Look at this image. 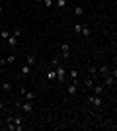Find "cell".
<instances>
[{"label": "cell", "mask_w": 117, "mask_h": 131, "mask_svg": "<svg viewBox=\"0 0 117 131\" xmlns=\"http://www.w3.org/2000/svg\"><path fill=\"white\" fill-rule=\"evenodd\" d=\"M16 108H18V110H22L23 114H31V112H33V102H29V100H25V102H20V100H18V102H16Z\"/></svg>", "instance_id": "cell-1"}, {"label": "cell", "mask_w": 117, "mask_h": 131, "mask_svg": "<svg viewBox=\"0 0 117 131\" xmlns=\"http://www.w3.org/2000/svg\"><path fill=\"white\" fill-rule=\"evenodd\" d=\"M55 71H57V78H55V80H59V82L67 80V69H64L59 61H57V65H55Z\"/></svg>", "instance_id": "cell-2"}, {"label": "cell", "mask_w": 117, "mask_h": 131, "mask_svg": "<svg viewBox=\"0 0 117 131\" xmlns=\"http://www.w3.org/2000/svg\"><path fill=\"white\" fill-rule=\"evenodd\" d=\"M115 74H117L115 71H113V74H109V72H107L106 77H103V80H101V84H103V86H107V88H113V86H115Z\"/></svg>", "instance_id": "cell-3"}, {"label": "cell", "mask_w": 117, "mask_h": 131, "mask_svg": "<svg viewBox=\"0 0 117 131\" xmlns=\"http://www.w3.org/2000/svg\"><path fill=\"white\" fill-rule=\"evenodd\" d=\"M88 102H90L92 106H96V108H100V106L103 104L101 96H98V94H92V96H88Z\"/></svg>", "instance_id": "cell-4"}, {"label": "cell", "mask_w": 117, "mask_h": 131, "mask_svg": "<svg viewBox=\"0 0 117 131\" xmlns=\"http://www.w3.org/2000/svg\"><path fill=\"white\" fill-rule=\"evenodd\" d=\"M103 84H101V82H94V86H92V90H94V94H98V96H101V94H103Z\"/></svg>", "instance_id": "cell-5"}, {"label": "cell", "mask_w": 117, "mask_h": 131, "mask_svg": "<svg viewBox=\"0 0 117 131\" xmlns=\"http://www.w3.org/2000/svg\"><path fill=\"white\" fill-rule=\"evenodd\" d=\"M61 55L64 57V59H68V57H70V45H68V43H62V45H61Z\"/></svg>", "instance_id": "cell-6"}, {"label": "cell", "mask_w": 117, "mask_h": 131, "mask_svg": "<svg viewBox=\"0 0 117 131\" xmlns=\"http://www.w3.org/2000/svg\"><path fill=\"white\" fill-rule=\"evenodd\" d=\"M78 88H80V82H78V80H76V82H72V84H70V86H68V88H67V92H68V94H70V96H74V94H76V92H78Z\"/></svg>", "instance_id": "cell-7"}, {"label": "cell", "mask_w": 117, "mask_h": 131, "mask_svg": "<svg viewBox=\"0 0 117 131\" xmlns=\"http://www.w3.org/2000/svg\"><path fill=\"white\" fill-rule=\"evenodd\" d=\"M20 74H22V77H29V74H31V67L23 63V65L20 67Z\"/></svg>", "instance_id": "cell-8"}, {"label": "cell", "mask_w": 117, "mask_h": 131, "mask_svg": "<svg viewBox=\"0 0 117 131\" xmlns=\"http://www.w3.org/2000/svg\"><path fill=\"white\" fill-rule=\"evenodd\" d=\"M92 86H94V77L90 74V77H86V78H84V88H86V90H90Z\"/></svg>", "instance_id": "cell-9"}, {"label": "cell", "mask_w": 117, "mask_h": 131, "mask_svg": "<svg viewBox=\"0 0 117 131\" xmlns=\"http://www.w3.org/2000/svg\"><path fill=\"white\" fill-rule=\"evenodd\" d=\"M18 39H20V37L12 33V35H10V37H8V39H6V41H8V45H10V47H16V45H18Z\"/></svg>", "instance_id": "cell-10"}, {"label": "cell", "mask_w": 117, "mask_h": 131, "mask_svg": "<svg viewBox=\"0 0 117 131\" xmlns=\"http://www.w3.org/2000/svg\"><path fill=\"white\" fill-rule=\"evenodd\" d=\"M0 90L6 92V94H10L12 92V84H10V82H2V84H0Z\"/></svg>", "instance_id": "cell-11"}, {"label": "cell", "mask_w": 117, "mask_h": 131, "mask_svg": "<svg viewBox=\"0 0 117 131\" xmlns=\"http://www.w3.org/2000/svg\"><path fill=\"white\" fill-rule=\"evenodd\" d=\"M107 72H109V69H107L106 65H101L100 69H96V74H100V77H106Z\"/></svg>", "instance_id": "cell-12"}, {"label": "cell", "mask_w": 117, "mask_h": 131, "mask_svg": "<svg viewBox=\"0 0 117 131\" xmlns=\"http://www.w3.org/2000/svg\"><path fill=\"white\" fill-rule=\"evenodd\" d=\"M25 65H29V67L35 65V55H33V53H29L28 57H25Z\"/></svg>", "instance_id": "cell-13"}, {"label": "cell", "mask_w": 117, "mask_h": 131, "mask_svg": "<svg viewBox=\"0 0 117 131\" xmlns=\"http://www.w3.org/2000/svg\"><path fill=\"white\" fill-rule=\"evenodd\" d=\"M47 78H49V80H55V78H57V71H55V67H51L49 71H47Z\"/></svg>", "instance_id": "cell-14"}, {"label": "cell", "mask_w": 117, "mask_h": 131, "mask_svg": "<svg viewBox=\"0 0 117 131\" xmlns=\"http://www.w3.org/2000/svg\"><path fill=\"white\" fill-rule=\"evenodd\" d=\"M80 33H82L84 37H88V35H90V33H92V31H90V27L86 26V24H82V26H80Z\"/></svg>", "instance_id": "cell-15"}, {"label": "cell", "mask_w": 117, "mask_h": 131, "mask_svg": "<svg viewBox=\"0 0 117 131\" xmlns=\"http://www.w3.org/2000/svg\"><path fill=\"white\" fill-rule=\"evenodd\" d=\"M68 77H70L72 82H76L78 80V71H76V69H70V71H68Z\"/></svg>", "instance_id": "cell-16"}, {"label": "cell", "mask_w": 117, "mask_h": 131, "mask_svg": "<svg viewBox=\"0 0 117 131\" xmlns=\"http://www.w3.org/2000/svg\"><path fill=\"white\" fill-rule=\"evenodd\" d=\"M14 61H16V55H10V57H6V59H2L0 63H2V65H10V63H14Z\"/></svg>", "instance_id": "cell-17"}, {"label": "cell", "mask_w": 117, "mask_h": 131, "mask_svg": "<svg viewBox=\"0 0 117 131\" xmlns=\"http://www.w3.org/2000/svg\"><path fill=\"white\" fill-rule=\"evenodd\" d=\"M23 98H25V100H29V102H33V100H35V92H31V90H28V92L23 94Z\"/></svg>", "instance_id": "cell-18"}, {"label": "cell", "mask_w": 117, "mask_h": 131, "mask_svg": "<svg viewBox=\"0 0 117 131\" xmlns=\"http://www.w3.org/2000/svg\"><path fill=\"white\" fill-rule=\"evenodd\" d=\"M74 14H76V16H82V14H84V8H82V6H76V8H74Z\"/></svg>", "instance_id": "cell-19"}, {"label": "cell", "mask_w": 117, "mask_h": 131, "mask_svg": "<svg viewBox=\"0 0 117 131\" xmlns=\"http://www.w3.org/2000/svg\"><path fill=\"white\" fill-rule=\"evenodd\" d=\"M10 35H12V31H0V37L4 39V41H6L8 37H10Z\"/></svg>", "instance_id": "cell-20"}, {"label": "cell", "mask_w": 117, "mask_h": 131, "mask_svg": "<svg viewBox=\"0 0 117 131\" xmlns=\"http://www.w3.org/2000/svg\"><path fill=\"white\" fill-rule=\"evenodd\" d=\"M57 6H59V8H64V6H67V0H57Z\"/></svg>", "instance_id": "cell-21"}, {"label": "cell", "mask_w": 117, "mask_h": 131, "mask_svg": "<svg viewBox=\"0 0 117 131\" xmlns=\"http://www.w3.org/2000/svg\"><path fill=\"white\" fill-rule=\"evenodd\" d=\"M43 4H45V8H51V4H53V0H43Z\"/></svg>", "instance_id": "cell-22"}, {"label": "cell", "mask_w": 117, "mask_h": 131, "mask_svg": "<svg viewBox=\"0 0 117 131\" xmlns=\"http://www.w3.org/2000/svg\"><path fill=\"white\" fill-rule=\"evenodd\" d=\"M25 92H28V88H25V86H22V88H20V96H23Z\"/></svg>", "instance_id": "cell-23"}, {"label": "cell", "mask_w": 117, "mask_h": 131, "mask_svg": "<svg viewBox=\"0 0 117 131\" xmlns=\"http://www.w3.org/2000/svg\"><path fill=\"white\" fill-rule=\"evenodd\" d=\"M2 110H4V102H2V100H0V112H2Z\"/></svg>", "instance_id": "cell-24"}, {"label": "cell", "mask_w": 117, "mask_h": 131, "mask_svg": "<svg viewBox=\"0 0 117 131\" xmlns=\"http://www.w3.org/2000/svg\"><path fill=\"white\" fill-rule=\"evenodd\" d=\"M2 12H4V6H2V4H0V14H2Z\"/></svg>", "instance_id": "cell-25"}, {"label": "cell", "mask_w": 117, "mask_h": 131, "mask_svg": "<svg viewBox=\"0 0 117 131\" xmlns=\"http://www.w3.org/2000/svg\"><path fill=\"white\" fill-rule=\"evenodd\" d=\"M35 2H37V4H41V2H43V0H35Z\"/></svg>", "instance_id": "cell-26"}]
</instances>
